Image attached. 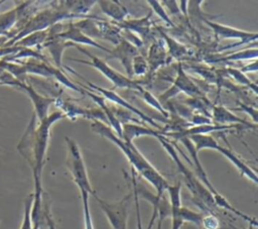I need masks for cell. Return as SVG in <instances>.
<instances>
[{"instance_id":"31","label":"cell","mask_w":258,"mask_h":229,"mask_svg":"<svg viewBox=\"0 0 258 229\" xmlns=\"http://www.w3.org/2000/svg\"><path fill=\"white\" fill-rule=\"evenodd\" d=\"M147 3L151 7V9L158 15V17L161 18V20H163L168 26H171V27L174 26V24H173L172 20L170 19L167 11L164 9V7H163V5L161 4L160 1L150 0V1H147Z\"/></svg>"},{"instance_id":"38","label":"cell","mask_w":258,"mask_h":229,"mask_svg":"<svg viewBox=\"0 0 258 229\" xmlns=\"http://www.w3.org/2000/svg\"><path fill=\"white\" fill-rule=\"evenodd\" d=\"M180 3V12H182L184 15H186V6H187V3L188 1H179Z\"/></svg>"},{"instance_id":"43","label":"cell","mask_w":258,"mask_h":229,"mask_svg":"<svg viewBox=\"0 0 258 229\" xmlns=\"http://www.w3.org/2000/svg\"><path fill=\"white\" fill-rule=\"evenodd\" d=\"M2 3H4V1H0V5H1Z\"/></svg>"},{"instance_id":"10","label":"cell","mask_w":258,"mask_h":229,"mask_svg":"<svg viewBox=\"0 0 258 229\" xmlns=\"http://www.w3.org/2000/svg\"><path fill=\"white\" fill-rule=\"evenodd\" d=\"M60 39L66 40V41H70L72 43H74L75 45L77 43L79 44H85V45H90L93 47H97L102 49L103 51H106L107 53L110 52V48L105 47L103 45H101L100 43H98L97 41H95L94 39L90 38L89 36H87L86 34H84L81 30H79L76 26L73 25L72 23H69L68 25H64V28L61 32H59L58 34H56ZM78 44V45H79Z\"/></svg>"},{"instance_id":"24","label":"cell","mask_w":258,"mask_h":229,"mask_svg":"<svg viewBox=\"0 0 258 229\" xmlns=\"http://www.w3.org/2000/svg\"><path fill=\"white\" fill-rule=\"evenodd\" d=\"M204 214L200 212H196L187 207L181 206L179 209V217L183 223H192L201 228L202 219Z\"/></svg>"},{"instance_id":"6","label":"cell","mask_w":258,"mask_h":229,"mask_svg":"<svg viewBox=\"0 0 258 229\" xmlns=\"http://www.w3.org/2000/svg\"><path fill=\"white\" fill-rule=\"evenodd\" d=\"M92 196L99 204L103 213L106 215L112 229H128V208L130 201L133 198V193H128L120 201L114 203H110L101 199L99 196H97L96 193H94Z\"/></svg>"},{"instance_id":"30","label":"cell","mask_w":258,"mask_h":229,"mask_svg":"<svg viewBox=\"0 0 258 229\" xmlns=\"http://www.w3.org/2000/svg\"><path fill=\"white\" fill-rule=\"evenodd\" d=\"M132 71H133V77L134 76H144L148 73V64L146 59L138 53L132 62Z\"/></svg>"},{"instance_id":"16","label":"cell","mask_w":258,"mask_h":229,"mask_svg":"<svg viewBox=\"0 0 258 229\" xmlns=\"http://www.w3.org/2000/svg\"><path fill=\"white\" fill-rule=\"evenodd\" d=\"M28 1L16 5L14 8L0 14V34L9 39V33L19 20V16Z\"/></svg>"},{"instance_id":"1","label":"cell","mask_w":258,"mask_h":229,"mask_svg":"<svg viewBox=\"0 0 258 229\" xmlns=\"http://www.w3.org/2000/svg\"><path fill=\"white\" fill-rule=\"evenodd\" d=\"M64 117L61 111H54L48 114L43 120L39 121L37 127H35V116L31 119L26 132L18 144L19 152L28 160L34 180V193L36 195L42 194L41 174L44 165L45 153L49 140V132L53 123L59 121Z\"/></svg>"},{"instance_id":"17","label":"cell","mask_w":258,"mask_h":229,"mask_svg":"<svg viewBox=\"0 0 258 229\" xmlns=\"http://www.w3.org/2000/svg\"><path fill=\"white\" fill-rule=\"evenodd\" d=\"M146 61L148 64L147 75L150 77L160 66L166 63V51L164 49V45L161 44V40H157L150 45Z\"/></svg>"},{"instance_id":"23","label":"cell","mask_w":258,"mask_h":229,"mask_svg":"<svg viewBox=\"0 0 258 229\" xmlns=\"http://www.w3.org/2000/svg\"><path fill=\"white\" fill-rule=\"evenodd\" d=\"M137 92L141 95V97H142V99L144 100V102L147 103L150 107H152V108L155 109L156 111H158L159 113H161V115L164 117V119H166V118L169 117V113L167 112V110L164 109V107H163L162 104L159 102V100H158L156 97H154L149 91H147L146 89H144V88L142 87V88H141L139 91H137Z\"/></svg>"},{"instance_id":"36","label":"cell","mask_w":258,"mask_h":229,"mask_svg":"<svg viewBox=\"0 0 258 229\" xmlns=\"http://www.w3.org/2000/svg\"><path fill=\"white\" fill-rule=\"evenodd\" d=\"M243 74L246 72H256L257 71V60H254L251 64L247 65L246 67H243L239 69Z\"/></svg>"},{"instance_id":"15","label":"cell","mask_w":258,"mask_h":229,"mask_svg":"<svg viewBox=\"0 0 258 229\" xmlns=\"http://www.w3.org/2000/svg\"><path fill=\"white\" fill-rule=\"evenodd\" d=\"M216 150L219 151L221 154H223L232 164H234V166L240 171V174L242 176L246 177L248 180H250L255 185H257L258 179H257L256 171L251 166H249L242 158H240L235 152H233L230 148L224 147V146H222L220 144L218 145Z\"/></svg>"},{"instance_id":"29","label":"cell","mask_w":258,"mask_h":229,"mask_svg":"<svg viewBox=\"0 0 258 229\" xmlns=\"http://www.w3.org/2000/svg\"><path fill=\"white\" fill-rule=\"evenodd\" d=\"M227 72H228V74H229L234 80H236L237 83H239V84H241V85H245V86L250 87V88L253 90L254 94H257V85L254 84V83H252L239 69L229 68V69H227Z\"/></svg>"},{"instance_id":"5","label":"cell","mask_w":258,"mask_h":229,"mask_svg":"<svg viewBox=\"0 0 258 229\" xmlns=\"http://www.w3.org/2000/svg\"><path fill=\"white\" fill-rule=\"evenodd\" d=\"M66 142L68 146L67 164L72 175L73 181L79 188L80 192H87L89 195H93L95 191L91 186L80 146L74 139L68 136L66 137Z\"/></svg>"},{"instance_id":"4","label":"cell","mask_w":258,"mask_h":229,"mask_svg":"<svg viewBox=\"0 0 258 229\" xmlns=\"http://www.w3.org/2000/svg\"><path fill=\"white\" fill-rule=\"evenodd\" d=\"M75 47H77L80 51H82L84 54H86L89 58V60L88 61H86V60H78V59H71V60L74 61V62L85 64V65H88V66H91V67L95 68L104 77H106L114 85V87L131 89V90H135L136 92L139 91L142 88L141 81H136V80L128 78L127 76L122 75L121 73H119L116 70H114L113 68H111L106 63L105 60H102V59H100V58L90 53L87 49L79 46L78 44H76Z\"/></svg>"},{"instance_id":"37","label":"cell","mask_w":258,"mask_h":229,"mask_svg":"<svg viewBox=\"0 0 258 229\" xmlns=\"http://www.w3.org/2000/svg\"><path fill=\"white\" fill-rule=\"evenodd\" d=\"M162 3H165L164 5L168 7V9H169V11H170L171 13L180 12V11L178 10V8H177V4H176L177 2H176V1H162Z\"/></svg>"},{"instance_id":"9","label":"cell","mask_w":258,"mask_h":229,"mask_svg":"<svg viewBox=\"0 0 258 229\" xmlns=\"http://www.w3.org/2000/svg\"><path fill=\"white\" fill-rule=\"evenodd\" d=\"M205 22L212 28L214 31L215 35L219 38H228V39H239V45L240 44H245L249 42H255L257 41V32H249L245 30H241L238 28H234L219 22H214V21H209L205 20Z\"/></svg>"},{"instance_id":"22","label":"cell","mask_w":258,"mask_h":229,"mask_svg":"<svg viewBox=\"0 0 258 229\" xmlns=\"http://www.w3.org/2000/svg\"><path fill=\"white\" fill-rule=\"evenodd\" d=\"M189 140L192 142L197 152L203 149H214L219 145V142L209 134H197V135H191L188 137Z\"/></svg>"},{"instance_id":"19","label":"cell","mask_w":258,"mask_h":229,"mask_svg":"<svg viewBox=\"0 0 258 229\" xmlns=\"http://www.w3.org/2000/svg\"><path fill=\"white\" fill-rule=\"evenodd\" d=\"M102 12L110 17L112 20L121 23L128 16L129 12L127 8L122 5L119 1H97Z\"/></svg>"},{"instance_id":"2","label":"cell","mask_w":258,"mask_h":229,"mask_svg":"<svg viewBox=\"0 0 258 229\" xmlns=\"http://www.w3.org/2000/svg\"><path fill=\"white\" fill-rule=\"evenodd\" d=\"M91 129L95 133L111 140L115 145H117L130 162L131 167L136 173H138L143 179H145L152 187H154L156 192L155 194L157 196H162L166 192V189L170 184L146 159V157L138 150V148L134 145L133 142L126 141L118 137L116 133L108 125L97 120L91 123Z\"/></svg>"},{"instance_id":"12","label":"cell","mask_w":258,"mask_h":229,"mask_svg":"<svg viewBox=\"0 0 258 229\" xmlns=\"http://www.w3.org/2000/svg\"><path fill=\"white\" fill-rule=\"evenodd\" d=\"M172 86L175 88V90L180 93L183 92L187 96L194 98V99H203V94L201 89L194 83V81L188 77L181 66V63H178L177 67V74L172 82Z\"/></svg>"},{"instance_id":"33","label":"cell","mask_w":258,"mask_h":229,"mask_svg":"<svg viewBox=\"0 0 258 229\" xmlns=\"http://www.w3.org/2000/svg\"><path fill=\"white\" fill-rule=\"evenodd\" d=\"M219 219L213 213H207L203 216L201 229H219Z\"/></svg>"},{"instance_id":"11","label":"cell","mask_w":258,"mask_h":229,"mask_svg":"<svg viewBox=\"0 0 258 229\" xmlns=\"http://www.w3.org/2000/svg\"><path fill=\"white\" fill-rule=\"evenodd\" d=\"M169 197L171 229H180L184 224L179 217V209L181 205V183L177 182L174 185H169L166 192Z\"/></svg>"},{"instance_id":"25","label":"cell","mask_w":258,"mask_h":229,"mask_svg":"<svg viewBox=\"0 0 258 229\" xmlns=\"http://www.w3.org/2000/svg\"><path fill=\"white\" fill-rule=\"evenodd\" d=\"M258 56V49L255 46L254 48H248L241 51L233 52L228 55H226L224 59H221V61H244V60H257Z\"/></svg>"},{"instance_id":"26","label":"cell","mask_w":258,"mask_h":229,"mask_svg":"<svg viewBox=\"0 0 258 229\" xmlns=\"http://www.w3.org/2000/svg\"><path fill=\"white\" fill-rule=\"evenodd\" d=\"M32 203H33V194H30L24 201L23 219H22L20 229H33V223L31 219Z\"/></svg>"},{"instance_id":"14","label":"cell","mask_w":258,"mask_h":229,"mask_svg":"<svg viewBox=\"0 0 258 229\" xmlns=\"http://www.w3.org/2000/svg\"><path fill=\"white\" fill-rule=\"evenodd\" d=\"M160 135L165 136L166 133L162 130H156L148 127L147 125H139L135 123L122 124V139L133 142L135 138L140 136H153L158 137Z\"/></svg>"},{"instance_id":"39","label":"cell","mask_w":258,"mask_h":229,"mask_svg":"<svg viewBox=\"0 0 258 229\" xmlns=\"http://www.w3.org/2000/svg\"><path fill=\"white\" fill-rule=\"evenodd\" d=\"M162 223H163V220H161V219H158V218H157V225H156V229H161V227H162Z\"/></svg>"},{"instance_id":"8","label":"cell","mask_w":258,"mask_h":229,"mask_svg":"<svg viewBox=\"0 0 258 229\" xmlns=\"http://www.w3.org/2000/svg\"><path fill=\"white\" fill-rule=\"evenodd\" d=\"M137 47L132 44L128 39L122 37L120 42L115 45L113 49H110L108 56L106 60L110 59H117L120 61L122 66L126 71V75L128 78H133V71H132V62L133 59L138 54Z\"/></svg>"},{"instance_id":"34","label":"cell","mask_w":258,"mask_h":229,"mask_svg":"<svg viewBox=\"0 0 258 229\" xmlns=\"http://www.w3.org/2000/svg\"><path fill=\"white\" fill-rule=\"evenodd\" d=\"M233 110H240V111H244L246 112L248 115H250L254 121V124H257V109L256 108H252L250 106H247L245 104L239 103V107L234 108Z\"/></svg>"},{"instance_id":"13","label":"cell","mask_w":258,"mask_h":229,"mask_svg":"<svg viewBox=\"0 0 258 229\" xmlns=\"http://www.w3.org/2000/svg\"><path fill=\"white\" fill-rule=\"evenodd\" d=\"M212 119L219 125H243L248 128H256V124H251L239 118L233 112L222 105H216L212 109Z\"/></svg>"},{"instance_id":"35","label":"cell","mask_w":258,"mask_h":229,"mask_svg":"<svg viewBox=\"0 0 258 229\" xmlns=\"http://www.w3.org/2000/svg\"><path fill=\"white\" fill-rule=\"evenodd\" d=\"M43 218H44L45 221H46V224H47L48 229H56L55 224H54V221H53V219H52V217H51V215H50L49 208H48L47 205H46V206L44 207V209H43Z\"/></svg>"},{"instance_id":"18","label":"cell","mask_w":258,"mask_h":229,"mask_svg":"<svg viewBox=\"0 0 258 229\" xmlns=\"http://www.w3.org/2000/svg\"><path fill=\"white\" fill-rule=\"evenodd\" d=\"M55 105L60 109L64 114V117H68L72 121H75L79 117H83L86 119L91 118V109H87L84 107H81L80 105L62 99H55L54 101Z\"/></svg>"},{"instance_id":"42","label":"cell","mask_w":258,"mask_h":229,"mask_svg":"<svg viewBox=\"0 0 258 229\" xmlns=\"http://www.w3.org/2000/svg\"><path fill=\"white\" fill-rule=\"evenodd\" d=\"M33 229H39V225H33Z\"/></svg>"},{"instance_id":"21","label":"cell","mask_w":258,"mask_h":229,"mask_svg":"<svg viewBox=\"0 0 258 229\" xmlns=\"http://www.w3.org/2000/svg\"><path fill=\"white\" fill-rule=\"evenodd\" d=\"M48 36V30H41V31H36L33 33H30L23 38L19 39L16 41L13 45L19 46V47H24V48H32L34 46H39L41 47L44 41L46 40Z\"/></svg>"},{"instance_id":"3","label":"cell","mask_w":258,"mask_h":229,"mask_svg":"<svg viewBox=\"0 0 258 229\" xmlns=\"http://www.w3.org/2000/svg\"><path fill=\"white\" fill-rule=\"evenodd\" d=\"M157 139L160 142V144L163 146L165 151L168 153V155L171 157V159L174 161V163L176 164L177 170L183 176L186 187L195 199V203L204 211L211 212V210L216 207L214 198L211 192L194 175V173L184 165L182 160L179 158L174 145L170 142V140L167 137L160 135L157 137Z\"/></svg>"},{"instance_id":"44","label":"cell","mask_w":258,"mask_h":229,"mask_svg":"<svg viewBox=\"0 0 258 229\" xmlns=\"http://www.w3.org/2000/svg\"><path fill=\"white\" fill-rule=\"evenodd\" d=\"M0 36H2V35H1V34H0Z\"/></svg>"},{"instance_id":"40","label":"cell","mask_w":258,"mask_h":229,"mask_svg":"<svg viewBox=\"0 0 258 229\" xmlns=\"http://www.w3.org/2000/svg\"><path fill=\"white\" fill-rule=\"evenodd\" d=\"M4 72V69H3V65H2V61L0 60V75Z\"/></svg>"},{"instance_id":"7","label":"cell","mask_w":258,"mask_h":229,"mask_svg":"<svg viewBox=\"0 0 258 229\" xmlns=\"http://www.w3.org/2000/svg\"><path fill=\"white\" fill-rule=\"evenodd\" d=\"M64 68L70 71L72 74L80 77L82 80H84L89 86H85L86 88H88L89 90L91 91H95V93L99 94L100 96L104 97L106 100H109L111 102H113L114 104H116L117 106H120L122 109H125L129 112H131L132 114L136 115L140 120H142L144 123L146 124H149L150 126L154 127V129L156 130H162V127L160 125H158V123H156L152 117H149L148 115H146L144 112L140 111L139 109H137L135 106H133L131 103H129V101H126L124 98H122L120 95H118L115 91H112V90H108V89H105V88H102L100 86H97L91 82H89L88 80H86L83 76H81L79 73H77L76 71L72 70V68L68 67V66H64ZM163 131V130H162Z\"/></svg>"},{"instance_id":"27","label":"cell","mask_w":258,"mask_h":229,"mask_svg":"<svg viewBox=\"0 0 258 229\" xmlns=\"http://www.w3.org/2000/svg\"><path fill=\"white\" fill-rule=\"evenodd\" d=\"M131 183H132V193H133V200L135 204V211H136V219H137V229H143L142 220H141V213H140V205H139V197L136 192V184H137V177L136 171L131 167Z\"/></svg>"},{"instance_id":"41","label":"cell","mask_w":258,"mask_h":229,"mask_svg":"<svg viewBox=\"0 0 258 229\" xmlns=\"http://www.w3.org/2000/svg\"><path fill=\"white\" fill-rule=\"evenodd\" d=\"M255 227H257V226H254V225H252V224H249V226H248L247 229H255Z\"/></svg>"},{"instance_id":"20","label":"cell","mask_w":258,"mask_h":229,"mask_svg":"<svg viewBox=\"0 0 258 229\" xmlns=\"http://www.w3.org/2000/svg\"><path fill=\"white\" fill-rule=\"evenodd\" d=\"M150 15L151 13H149L147 16L139 18V19H128V20H124L123 22L117 24V26L121 29L124 28L127 31H132L134 33H136L138 36L142 37V36H146L150 30V26H151V21H150Z\"/></svg>"},{"instance_id":"28","label":"cell","mask_w":258,"mask_h":229,"mask_svg":"<svg viewBox=\"0 0 258 229\" xmlns=\"http://www.w3.org/2000/svg\"><path fill=\"white\" fill-rule=\"evenodd\" d=\"M164 39H165V42L168 46V49H169V52H170V56L172 58H180L182 55H184L186 53V48L185 46H183L182 44L178 43L176 40L170 38L167 34L165 33H162Z\"/></svg>"},{"instance_id":"32","label":"cell","mask_w":258,"mask_h":229,"mask_svg":"<svg viewBox=\"0 0 258 229\" xmlns=\"http://www.w3.org/2000/svg\"><path fill=\"white\" fill-rule=\"evenodd\" d=\"M81 197H82V202H83V212H84V225L85 229H95L91 212H90V207H89V194L87 192H80Z\"/></svg>"}]
</instances>
